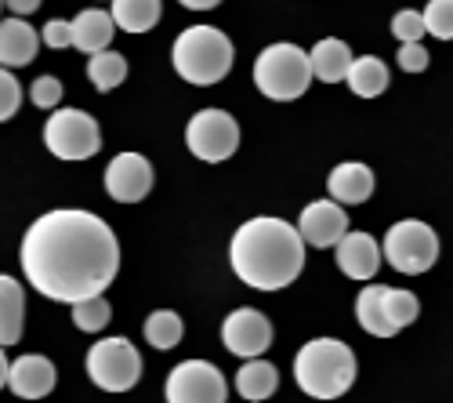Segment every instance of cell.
Instances as JSON below:
<instances>
[{
	"label": "cell",
	"instance_id": "1",
	"mask_svg": "<svg viewBox=\"0 0 453 403\" xmlns=\"http://www.w3.org/2000/svg\"><path fill=\"white\" fill-rule=\"evenodd\" d=\"M19 262L33 291L51 302L77 306L95 298L120 273V244L98 214L58 207L26 229Z\"/></svg>",
	"mask_w": 453,
	"mask_h": 403
},
{
	"label": "cell",
	"instance_id": "2",
	"mask_svg": "<svg viewBox=\"0 0 453 403\" xmlns=\"http://www.w3.org/2000/svg\"><path fill=\"white\" fill-rule=\"evenodd\" d=\"M233 273L254 291H283L305 269V240L283 218H250L229 244Z\"/></svg>",
	"mask_w": 453,
	"mask_h": 403
},
{
	"label": "cell",
	"instance_id": "3",
	"mask_svg": "<svg viewBox=\"0 0 453 403\" xmlns=\"http://www.w3.org/2000/svg\"><path fill=\"white\" fill-rule=\"evenodd\" d=\"M359 375L356 353L337 338H312L294 356V382L312 399H337L352 389Z\"/></svg>",
	"mask_w": 453,
	"mask_h": 403
},
{
	"label": "cell",
	"instance_id": "4",
	"mask_svg": "<svg viewBox=\"0 0 453 403\" xmlns=\"http://www.w3.org/2000/svg\"><path fill=\"white\" fill-rule=\"evenodd\" d=\"M233 41L214 26H188L178 33V41L171 48V62L174 73L185 84H196V88H211L221 84L233 69Z\"/></svg>",
	"mask_w": 453,
	"mask_h": 403
},
{
	"label": "cell",
	"instance_id": "5",
	"mask_svg": "<svg viewBox=\"0 0 453 403\" xmlns=\"http://www.w3.org/2000/svg\"><path fill=\"white\" fill-rule=\"evenodd\" d=\"M254 84L257 91L273 102H294L309 91L312 84V66L309 51H301L297 44H273L257 55L254 62Z\"/></svg>",
	"mask_w": 453,
	"mask_h": 403
},
{
	"label": "cell",
	"instance_id": "6",
	"mask_svg": "<svg viewBox=\"0 0 453 403\" xmlns=\"http://www.w3.org/2000/svg\"><path fill=\"white\" fill-rule=\"evenodd\" d=\"M381 259H388V266L403 276H418L428 273L439 259V236L428 222H418V218H403L385 233V247Z\"/></svg>",
	"mask_w": 453,
	"mask_h": 403
},
{
	"label": "cell",
	"instance_id": "7",
	"mask_svg": "<svg viewBox=\"0 0 453 403\" xmlns=\"http://www.w3.org/2000/svg\"><path fill=\"white\" fill-rule=\"evenodd\" d=\"M44 145L58 160H91L102 150L98 120L84 109H58L44 124Z\"/></svg>",
	"mask_w": 453,
	"mask_h": 403
},
{
	"label": "cell",
	"instance_id": "8",
	"mask_svg": "<svg viewBox=\"0 0 453 403\" xmlns=\"http://www.w3.org/2000/svg\"><path fill=\"white\" fill-rule=\"evenodd\" d=\"M88 378L102 392H127L142 378V356L127 338H102L88 349Z\"/></svg>",
	"mask_w": 453,
	"mask_h": 403
},
{
	"label": "cell",
	"instance_id": "9",
	"mask_svg": "<svg viewBox=\"0 0 453 403\" xmlns=\"http://www.w3.org/2000/svg\"><path fill=\"white\" fill-rule=\"evenodd\" d=\"M188 153L203 164H221L240 150V124L225 109H200L185 128Z\"/></svg>",
	"mask_w": 453,
	"mask_h": 403
},
{
	"label": "cell",
	"instance_id": "10",
	"mask_svg": "<svg viewBox=\"0 0 453 403\" xmlns=\"http://www.w3.org/2000/svg\"><path fill=\"white\" fill-rule=\"evenodd\" d=\"M167 403H225L229 399V382L207 360H185L167 375L164 385Z\"/></svg>",
	"mask_w": 453,
	"mask_h": 403
},
{
	"label": "cell",
	"instance_id": "11",
	"mask_svg": "<svg viewBox=\"0 0 453 403\" xmlns=\"http://www.w3.org/2000/svg\"><path fill=\"white\" fill-rule=\"evenodd\" d=\"M221 345L229 349L233 356H240V360H261V356H265V349L273 345V323H269V316L250 309V306L229 313V316H225V323H221Z\"/></svg>",
	"mask_w": 453,
	"mask_h": 403
},
{
	"label": "cell",
	"instance_id": "12",
	"mask_svg": "<svg viewBox=\"0 0 453 403\" xmlns=\"http://www.w3.org/2000/svg\"><path fill=\"white\" fill-rule=\"evenodd\" d=\"M153 190V164L142 153H120L105 167V193L117 204H138Z\"/></svg>",
	"mask_w": 453,
	"mask_h": 403
},
{
	"label": "cell",
	"instance_id": "13",
	"mask_svg": "<svg viewBox=\"0 0 453 403\" xmlns=\"http://www.w3.org/2000/svg\"><path fill=\"white\" fill-rule=\"evenodd\" d=\"M294 229L309 247L326 251V247H337L342 236L349 233V214H345L342 204H334V200H312L305 211H301V222Z\"/></svg>",
	"mask_w": 453,
	"mask_h": 403
},
{
	"label": "cell",
	"instance_id": "14",
	"mask_svg": "<svg viewBox=\"0 0 453 403\" xmlns=\"http://www.w3.org/2000/svg\"><path fill=\"white\" fill-rule=\"evenodd\" d=\"M55 363L41 353H26L8 363V389L19 399H44L55 389Z\"/></svg>",
	"mask_w": 453,
	"mask_h": 403
},
{
	"label": "cell",
	"instance_id": "15",
	"mask_svg": "<svg viewBox=\"0 0 453 403\" xmlns=\"http://www.w3.org/2000/svg\"><path fill=\"white\" fill-rule=\"evenodd\" d=\"M381 262H385L381 244H377L370 233H345L342 244H337V269H342L349 280H373Z\"/></svg>",
	"mask_w": 453,
	"mask_h": 403
},
{
	"label": "cell",
	"instance_id": "16",
	"mask_svg": "<svg viewBox=\"0 0 453 403\" xmlns=\"http://www.w3.org/2000/svg\"><path fill=\"white\" fill-rule=\"evenodd\" d=\"M41 51V33L26 19H0V69L29 66Z\"/></svg>",
	"mask_w": 453,
	"mask_h": 403
},
{
	"label": "cell",
	"instance_id": "17",
	"mask_svg": "<svg viewBox=\"0 0 453 403\" xmlns=\"http://www.w3.org/2000/svg\"><path fill=\"white\" fill-rule=\"evenodd\" d=\"M373 171L366 164H337L326 178V190H330V200L334 204H366L373 197Z\"/></svg>",
	"mask_w": 453,
	"mask_h": 403
},
{
	"label": "cell",
	"instance_id": "18",
	"mask_svg": "<svg viewBox=\"0 0 453 403\" xmlns=\"http://www.w3.org/2000/svg\"><path fill=\"white\" fill-rule=\"evenodd\" d=\"M112 33H117V26H112V15L102 12V8H88V12H81L77 19L69 22V36H73L69 48H81L84 55L109 51Z\"/></svg>",
	"mask_w": 453,
	"mask_h": 403
},
{
	"label": "cell",
	"instance_id": "19",
	"mask_svg": "<svg viewBox=\"0 0 453 403\" xmlns=\"http://www.w3.org/2000/svg\"><path fill=\"white\" fill-rule=\"evenodd\" d=\"M22 316H26V291L15 276L0 273V349H8L22 338Z\"/></svg>",
	"mask_w": 453,
	"mask_h": 403
},
{
	"label": "cell",
	"instance_id": "20",
	"mask_svg": "<svg viewBox=\"0 0 453 403\" xmlns=\"http://www.w3.org/2000/svg\"><path fill=\"white\" fill-rule=\"evenodd\" d=\"M309 66H312V77L326 81V84H337L349 77V66H352V48L337 36H323V41L309 51Z\"/></svg>",
	"mask_w": 453,
	"mask_h": 403
},
{
	"label": "cell",
	"instance_id": "21",
	"mask_svg": "<svg viewBox=\"0 0 453 403\" xmlns=\"http://www.w3.org/2000/svg\"><path fill=\"white\" fill-rule=\"evenodd\" d=\"M280 389V371L269 360H243V368L236 371V392L250 403L269 399Z\"/></svg>",
	"mask_w": 453,
	"mask_h": 403
},
{
	"label": "cell",
	"instance_id": "22",
	"mask_svg": "<svg viewBox=\"0 0 453 403\" xmlns=\"http://www.w3.org/2000/svg\"><path fill=\"white\" fill-rule=\"evenodd\" d=\"M345 81H349L352 95H359V98H377V95H385V91H388V84H392L388 66H385L381 58H373V55L352 58L349 77H345Z\"/></svg>",
	"mask_w": 453,
	"mask_h": 403
},
{
	"label": "cell",
	"instance_id": "23",
	"mask_svg": "<svg viewBox=\"0 0 453 403\" xmlns=\"http://www.w3.org/2000/svg\"><path fill=\"white\" fill-rule=\"evenodd\" d=\"M112 26L124 29V33H149L160 15H164V4L160 0H112Z\"/></svg>",
	"mask_w": 453,
	"mask_h": 403
},
{
	"label": "cell",
	"instance_id": "24",
	"mask_svg": "<svg viewBox=\"0 0 453 403\" xmlns=\"http://www.w3.org/2000/svg\"><path fill=\"white\" fill-rule=\"evenodd\" d=\"M381 295H385V283H370L359 291V298H356V320L366 335L373 338H392L395 335V327L388 323L385 316V306H381Z\"/></svg>",
	"mask_w": 453,
	"mask_h": 403
},
{
	"label": "cell",
	"instance_id": "25",
	"mask_svg": "<svg viewBox=\"0 0 453 403\" xmlns=\"http://www.w3.org/2000/svg\"><path fill=\"white\" fill-rule=\"evenodd\" d=\"M181 335H185V323H181V316L174 309H157V313L145 316V342L153 349L167 353V349H174L181 342Z\"/></svg>",
	"mask_w": 453,
	"mask_h": 403
},
{
	"label": "cell",
	"instance_id": "26",
	"mask_svg": "<svg viewBox=\"0 0 453 403\" xmlns=\"http://www.w3.org/2000/svg\"><path fill=\"white\" fill-rule=\"evenodd\" d=\"M88 77L98 91H112L127 81V58L120 51H98L88 58Z\"/></svg>",
	"mask_w": 453,
	"mask_h": 403
},
{
	"label": "cell",
	"instance_id": "27",
	"mask_svg": "<svg viewBox=\"0 0 453 403\" xmlns=\"http://www.w3.org/2000/svg\"><path fill=\"white\" fill-rule=\"evenodd\" d=\"M381 306H385L388 323L395 327V335L403 331V327H410L413 320L421 316V302H418V295H410V291H399V287H385Z\"/></svg>",
	"mask_w": 453,
	"mask_h": 403
},
{
	"label": "cell",
	"instance_id": "28",
	"mask_svg": "<svg viewBox=\"0 0 453 403\" xmlns=\"http://www.w3.org/2000/svg\"><path fill=\"white\" fill-rule=\"evenodd\" d=\"M109 320H112V309H109L105 295H95V298H84V302L73 306V323H77V331L98 335Z\"/></svg>",
	"mask_w": 453,
	"mask_h": 403
},
{
	"label": "cell",
	"instance_id": "29",
	"mask_svg": "<svg viewBox=\"0 0 453 403\" xmlns=\"http://www.w3.org/2000/svg\"><path fill=\"white\" fill-rule=\"evenodd\" d=\"M421 22H425V33L439 36V41H453V0H428Z\"/></svg>",
	"mask_w": 453,
	"mask_h": 403
},
{
	"label": "cell",
	"instance_id": "30",
	"mask_svg": "<svg viewBox=\"0 0 453 403\" xmlns=\"http://www.w3.org/2000/svg\"><path fill=\"white\" fill-rule=\"evenodd\" d=\"M392 33H395V41H399V44H421V36H425L421 12H413V8L395 12V19H392Z\"/></svg>",
	"mask_w": 453,
	"mask_h": 403
},
{
	"label": "cell",
	"instance_id": "31",
	"mask_svg": "<svg viewBox=\"0 0 453 403\" xmlns=\"http://www.w3.org/2000/svg\"><path fill=\"white\" fill-rule=\"evenodd\" d=\"M22 105V84L15 81L12 69H0V124L12 120Z\"/></svg>",
	"mask_w": 453,
	"mask_h": 403
},
{
	"label": "cell",
	"instance_id": "32",
	"mask_svg": "<svg viewBox=\"0 0 453 403\" xmlns=\"http://www.w3.org/2000/svg\"><path fill=\"white\" fill-rule=\"evenodd\" d=\"M29 98H33L36 109H58V102H62V81L51 77V73H44V77H36L29 84Z\"/></svg>",
	"mask_w": 453,
	"mask_h": 403
},
{
	"label": "cell",
	"instance_id": "33",
	"mask_svg": "<svg viewBox=\"0 0 453 403\" xmlns=\"http://www.w3.org/2000/svg\"><path fill=\"white\" fill-rule=\"evenodd\" d=\"M41 41L48 44V48H69L73 44V36H69V22L65 19H51L48 26H44V33H41Z\"/></svg>",
	"mask_w": 453,
	"mask_h": 403
},
{
	"label": "cell",
	"instance_id": "34",
	"mask_svg": "<svg viewBox=\"0 0 453 403\" xmlns=\"http://www.w3.org/2000/svg\"><path fill=\"white\" fill-rule=\"evenodd\" d=\"M399 69H406V73L428 69V51H425L421 44H403V48H399Z\"/></svg>",
	"mask_w": 453,
	"mask_h": 403
},
{
	"label": "cell",
	"instance_id": "35",
	"mask_svg": "<svg viewBox=\"0 0 453 403\" xmlns=\"http://www.w3.org/2000/svg\"><path fill=\"white\" fill-rule=\"evenodd\" d=\"M4 4L15 12V19H26V15H33L36 8H41V0H4Z\"/></svg>",
	"mask_w": 453,
	"mask_h": 403
},
{
	"label": "cell",
	"instance_id": "36",
	"mask_svg": "<svg viewBox=\"0 0 453 403\" xmlns=\"http://www.w3.org/2000/svg\"><path fill=\"white\" fill-rule=\"evenodd\" d=\"M181 8H188V12H211V8H218L221 0H178Z\"/></svg>",
	"mask_w": 453,
	"mask_h": 403
},
{
	"label": "cell",
	"instance_id": "37",
	"mask_svg": "<svg viewBox=\"0 0 453 403\" xmlns=\"http://www.w3.org/2000/svg\"><path fill=\"white\" fill-rule=\"evenodd\" d=\"M8 385V356H4V349H0V389Z\"/></svg>",
	"mask_w": 453,
	"mask_h": 403
},
{
	"label": "cell",
	"instance_id": "38",
	"mask_svg": "<svg viewBox=\"0 0 453 403\" xmlns=\"http://www.w3.org/2000/svg\"><path fill=\"white\" fill-rule=\"evenodd\" d=\"M0 4H4V0H0Z\"/></svg>",
	"mask_w": 453,
	"mask_h": 403
}]
</instances>
